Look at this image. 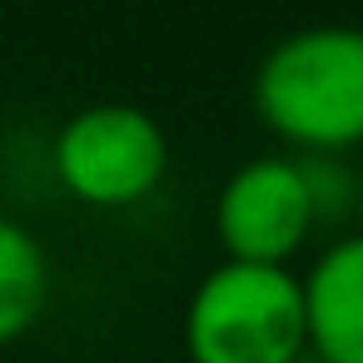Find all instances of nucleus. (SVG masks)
<instances>
[{
  "label": "nucleus",
  "mask_w": 363,
  "mask_h": 363,
  "mask_svg": "<svg viewBox=\"0 0 363 363\" xmlns=\"http://www.w3.org/2000/svg\"><path fill=\"white\" fill-rule=\"evenodd\" d=\"M259 120L313 155L363 145V30L308 26L284 35L254 75Z\"/></svg>",
  "instance_id": "1"
},
{
  "label": "nucleus",
  "mask_w": 363,
  "mask_h": 363,
  "mask_svg": "<svg viewBox=\"0 0 363 363\" xmlns=\"http://www.w3.org/2000/svg\"><path fill=\"white\" fill-rule=\"evenodd\" d=\"M184 353L189 363H303V279L279 264L224 259L184 303Z\"/></svg>",
  "instance_id": "2"
},
{
  "label": "nucleus",
  "mask_w": 363,
  "mask_h": 363,
  "mask_svg": "<svg viewBox=\"0 0 363 363\" xmlns=\"http://www.w3.org/2000/svg\"><path fill=\"white\" fill-rule=\"evenodd\" d=\"M55 179L90 209H135L169 174V140L140 105H90L55 135Z\"/></svg>",
  "instance_id": "3"
},
{
  "label": "nucleus",
  "mask_w": 363,
  "mask_h": 363,
  "mask_svg": "<svg viewBox=\"0 0 363 363\" xmlns=\"http://www.w3.org/2000/svg\"><path fill=\"white\" fill-rule=\"evenodd\" d=\"M313 224H318V204L308 169L303 160L289 155H264L239 164L214 199V234L224 254L239 264L289 269V259L308 244Z\"/></svg>",
  "instance_id": "4"
},
{
  "label": "nucleus",
  "mask_w": 363,
  "mask_h": 363,
  "mask_svg": "<svg viewBox=\"0 0 363 363\" xmlns=\"http://www.w3.org/2000/svg\"><path fill=\"white\" fill-rule=\"evenodd\" d=\"M308 358L363 363V229L343 234L303 274Z\"/></svg>",
  "instance_id": "5"
},
{
  "label": "nucleus",
  "mask_w": 363,
  "mask_h": 363,
  "mask_svg": "<svg viewBox=\"0 0 363 363\" xmlns=\"http://www.w3.org/2000/svg\"><path fill=\"white\" fill-rule=\"evenodd\" d=\"M50 303V259L40 239L0 214V348L26 338Z\"/></svg>",
  "instance_id": "6"
}]
</instances>
